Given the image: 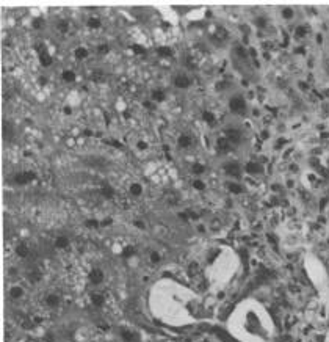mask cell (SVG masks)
I'll list each match as a JSON object with an SVG mask.
<instances>
[{
    "instance_id": "cell-10",
    "label": "cell",
    "mask_w": 329,
    "mask_h": 342,
    "mask_svg": "<svg viewBox=\"0 0 329 342\" xmlns=\"http://www.w3.org/2000/svg\"><path fill=\"white\" fill-rule=\"evenodd\" d=\"M63 79H64L66 82H74V80H75V74H74L72 71H64V72H63Z\"/></svg>"
},
{
    "instance_id": "cell-24",
    "label": "cell",
    "mask_w": 329,
    "mask_h": 342,
    "mask_svg": "<svg viewBox=\"0 0 329 342\" xmlns=\"http://www.w3.org/2000/svg\"><path fill=\"white\" fill-rule=\"evenodd\" d=\"M193 171H195V173H202V167H201V165H195V167H193Z\"/></svg>"
},
{
    "instance_id": "cell-4",
    "label": "cell",
    "mask_w": 329,
    "mask_h": 342,
    "mask_svg": "<svg viewBox=\"0 0 329 342\" xmlns=\"http://www.w3.org/2000/svg\"><path fill=\"white\" fill-rule=\"evenodd\" d=\"M174 83H176V86H179V88H187V86L190 85V80H188V77H185V75H177Z\"/></svg>"
},
{
    "instance_id": "cell-14",
    "label": "cell",
    "mask_w": 329,
    "mask_h": 342,
    "mask_svg": "<svg viewBox=\"0 0 329 342\" xmlns=\"http://www.w3.org/2000/svg\"><path fill=\"white\" fill-rule=\"evenodd\" d=\"M21 295H22V289H21V287H13V289H11V297L13 298H19Z\"/></svg>"
},
{
    "instance_id": "cell-6",
    "label": "cell",
    "mask_w": 329,
    "mask_h": 342,
    "mask_svg": "<svg viewBox=\"0 0 329 342\" xmlns=\"http://www.w3.org/2000/svg\"><path fill=\"white\" fill-rule=\"evenodd\" d=\"M58 303H60V300H58V297L55 294H50L47 297V306H57Z\"/></svg>"
},
{
    "instance_id": "cell-17",
    "label": "cell",
    "mask_w": 329,
    "mask_h": 342,
    "mask_svg": "<svg viewBox=\"0 0 329 342\" xmlns=\"http://www.w3.org/2000/svg\"><path fill=\"white\" fill-rule=\"evenodd\" d=\"M93 79H94L96 82H102V80L105 79V75H104V72H100V71H96V72L93 74Z\"/></svg>"
},
{
    "instance_id": "cell-11",
    "label": "cell",
    "mask_w": 329,
    "mask_h": 342,
    "mask_svg": "<svg viewBox=\"0 0 329 342\" xmlns=\"http://www.w3.org/2000/svg\"><path fill=\"white\" fill-rule=\"evenodd\" d=\"M41 63H43L44 66H49V64L52 63V58L47 55L46 52H41Z\"/></svg>"
},
{
    "instance_id": "cell-15",
    "label": "cell",
    "mask_w": 329,
    "mask_h": 342,
    "mask_svg": "<svg viewBox=\"0 0 329 342\" xmlns=\"http://www.w3.org/2000/svg\"><path fill=\"white\" fill-rule=\"evenodd\" d=\"M57 247H58V248H64V247H67V239H66V237H58V239H57Z\"/></svg>"
},
{
    "instance_id": "cell-26",
    "label": "cell",
    "mask_w": 329,
    "mask_h": 342,
    "mask_svg": "<svg viewBox=\"0 0 329 342\" xmlns=\"http://www.w3.org/2000/svg\"><path fill=\"white\" fill-rule=\"evenodd\" d=\"M33 25H35V29H39V27L43 25V21H41V19H38V21H35V24H33Z\"/></svg>"
},
{
    "instance_id": "cell-19",
    "label": "cell",
    "mask_w": 329,
    "mask_h": 342,
    "mask_svg": "<svg viewBox=\"0 0 329 342\" xmlns=\"http://www.w3.org/2000/svg\"><path fill=\"white\" fill-rule=\"evenodd\" d=\"M158 53H160L161 57H168V55H171V50L168 47H160L158 49Z\"/></svg>"
},
{
    "instance_id": "cell-30",
    "label": "cell",
    "mask_w": 329,
    "mask_h": 342,
    "mask_svg": "<svg viewBox=\"0 0 329 342\" xmlns=\"http://www.w3.org/2000/svg\"><path fill=\"white\" fill-rule=\"evenodd\" d=\"M88 226H97V223H96V221H88Z\"/></svg>"
},
{
    "instance_id": "cell-7",
    "label": "cell",
    "mask_w": 329,
    "mask_h": 342,
    "mask_svg": "<svg viewBox=\"0 0 329 342\" xmlns=\"http://www.w3.org/2000/svg\"><path fill=\"white\" fill-rule=\"evenodd\" d=\"M91 300H93V303H94L96 306H100V305L104 303V297H102L100 294H93V295H91Z\"/></svg>"
},
{
    "instance_id": "cell-16",
    "label": "cell",
    "mask_w": 329,
    "mask_h": 342,
    "mask_svg": "<svg viewBox=\"0 0 329 342\" xmlns=\"http://www.w3.org/2000/svg\"><path fill=\"white\" fill-rule=\"evenodd\" d=\"M102 195H104V196H107V198H112V196H113V190L107 185V187H104V188H102Z\"/></svg>"
},
{
    "instance_id": "cell-3",
    "label": "cell",
    "mask_w": 329,
    "mask_h": 342,
    "mask_svg": "<svg viewBox=\"0 0 329 342\" xmlns=\"http://www.w3.org/2000/svg\"><path fill=\"white\" fill-rule=\"evenodd\" d=\"M32 179H35V174L33 173H22V174H17L16 176V182L17 184H25V182H28Z\"/></svg>"
},
{
    "instance_id": "cell-28",
    "label": "cell",
    "mask_w": 329,
    "mask_h": 342,
    "mask_svg": "<svg viewBox=\"0 0 329 342\" xmlns=\"http://www.w3.org/2000/svg\"><path fill=\"white\" fill-rule=\"evenodd\" d=\"M152 261H154V262H158V261H160V257H158V254H155V253L152 254Z\"/></svg>"
},
{
    "instance_id": "cell-5",
    "label": "cell",
    "mask_w": 329,
    "mask_h": 342,
    "mask_svg": "<svg viewBox=\"0 0 329 342\" xmlns=\"http://www.w3.org/2000/svg\"><path fill=\"white\" fill-rule=\"evenodd\" d=\"M17 256H21V257H27L30 254V250H28V247H27L25 243H21V245H17Z\"/></svg>"
},
{
    "instance_id": "cell-20",
    "label": "cell",
    "mask_w": 329,
    "mask_h": 342,
    "mask_svg": "<svg viewBox=\"0 0 329 342\" xmlns=\"http://www.w3.org/2000/svg\"><path fill=\"white\" fill-rule=\"evenodd\" d=\"M152 98H154V101H163V99H164V94H163L161 91H155V93L152 94Z\"/></svg>"
},
{
    "instance_id": "cell-1",
    "label": "cell",
    "mask_w": 329,
    "mask_h": 342,
    "mask_svg": "<svg viewBox=\"0 0 329 342\" xmlns=\"http://www.w3.org/2000/svg\"><path fill=\"white\" fill-rule=\"evenodd\" d=\"M229 333L241 342H273L276 325L263 305L244 300L229 317Z\"/></svg>"
},
{
    "instance_id": "cell-21",
    "label": "cell",
    "mask_w": 329,
    "mask_h": 342,
    "mask_svg": "<svg viewBox=\"0 0 329 342\" xmlns=\"http://www.w3.org/2000/svg\"><path fill=\"white\" fill-rule=\"evenodd\" d=\"M88 24H89V27H94V29H97V27L100 25V22H99L97 19H89Z\"/></svg>"
},
{
    "instance_id": "cell-9",
    "label": "cell",
    "mask_w": 329,
    "mask_h": 342,
    "mask_svg": "<svg viewBox=\"0 0 329 342\" xmlns=\"http://www.w3.org/2000/svg\"><path fill=\"white\" fill-rule=\"evenodd\" d=\"M11 133H13L11 126L8 124V122H5V124H3V136H5L6 140H9V138H11Z\"/></svg>"
},
{
    "instance_id": "cell-31",
    "label": "cell",
    "mask_w": 329,
    "mask_h": 342,
    "mask_svg": "<svg viewBox=\"0 0 329 342\" xmlns=\"http://www.w3.org/2000/svg\"><path fill=\"white\" fill-rule=\"evenodd\" d=\"M324 342H329V333H327V336H326V340Z\"/></svg>"
},
{
    "instance_id": "cell-12",
    "label": "cell",
    "mask_w": 329,
    "mask_h": 342,
    "mask_svg": "<svg viewBox=\"0 0 329 342\" xmlns=\"http://www.w3.org/2000/svg\"><path fill=\"white\" fill-rule=\"evenodd\" d=\"M141 191H143L141 185H138V184H132V185H130V193H132V195H140Z\"/></svg>"
},
{
    "instance_id": "cell-23",
    "label": "cell",
    "mask_w": 329,
    "mask_h": 342,
    "mask_svg": "<svg viewBox=\"0 0 329 342\" xmlns=\"http://www.w3.org/2000/svg\"><path fill=\"white\" fill-rule=\"evenodd\" d=\"M60 30H61V32H66V30H67V22H64V21L60 22Z\"/></svg>"
},
{
    "instance_id": "cell-8",
    "label": "cell",
    "mask_w": 329,
    "mask_h": 342,
    "mask_svg": "<svg viewBox=\"0 0 329 342\" xmlns=\"http://www.w3.org/2000/svg\"><path fill=\"white\" fill-rule=\"evenodd\" d=\"M190 143H191V138L188 135H182L180 138H179V144L182 146V148H187V146H190Z\"/></svg>"
},
{
    "instance_id": "cell-22",
    "label": "cell",
    "mask_w": 329,
    "mask_h": 342,
    "mask_svg": "<svg viewBox=\"0 0 329 342\" xmlns=\"http://www.w3.org/2000/svg\"><path fill=\"white\" fill-rule=\"evenodd\" d=\"M39 278H41L39 273H32V275H30V279H32L33 282H38V281H39Z\"/></svg>"
},
{
    "instance_id": "cell-25",
    "label": "cell",
    "mask_w": 329,
    "mask_h": 342,
    "mask_svg": "<svg viewBox=\"0 0 329 342\" xmlns=\"http://www.w3.org/2000/svg\"><path fill=\"white\" fill-rule=\"evenodd\" d=\"M133 50H135V52H138V53H144V49H143V47H140V46H135V47H133Z\"/></svg>"
},
{
    "instance_id": "cell-18",
    "label": "cell",
    "mask_w": 329,
    "mask_h": 342,
    "mask_svg": "<svg viewBox=\"0 0 329 342\" xmlns=\"http://www.w3.org/2000/svg\"><path fill=\"white\" fill-rule=\"evenodd\" d=\"M75 55H77L78 58H85V57L88 55V52H86V49L81 47V49H77V50H75Z\"/></svg>"
},
{
    "instance_id": "cell-27",
    "label": "cell",
    "mask_w": 329,
    "mask_h": 342,
    "mask_svg": "<svg viewBox=\"0 0 329 342\" xmlns=\"http://www.w3.org/2000/svg\"><path fill=\"white\" fill-rule=\"evenodd\" d=\"M99 52H102V53L104 52H108V46H100L99 47Z\"/></svg>"
},
{
    "instance_id": "cell-13",
    "label": "cell",
    "mask_w": 329,
    "mask_h": 342,
    "mask_svg": "<svg viewBox=\"0 0 329 342\" xmlns=\"http://www.w3.org/2000/svg\"><path fill=\"white\" fill-rule=\"evenodd\" d=\"M122 334V337H124L127 342H132V340H135V334L133 333H130V331H122L121 333Z\"/></svg>"
},
{
    "instance_id": "cell-29",
    "label": "cell",
    "mask_w": 329,
    "mask_h": 342,
    "mask_svg": "<svg viewBox=\"0 0 329 342\" xmlns=\"http://www.w3.org/2000/svg\"><path fill=\"white\" fill-rule=\"evenodd\" d=\"M195 187H196V188H202V184H201V182H195Z\"/></svg>"
},
{
    "instance_id": "cell-2",
    "label": "cell",
    "mask_w": 329,
    "mask_h": 342,
    "mask_svg": "<svg viewBox=\"0 0 329 342\" xmlns=\"http://www.w3.org/2000/svg\"><path fill=\"white\" fill-rule=\"evenodd\" d=\"M89 278H91V282L99 284V282H102V279H104V273H102V270H99V268H94V270L91 271Z\"/></svg>"
}]
</instances>
